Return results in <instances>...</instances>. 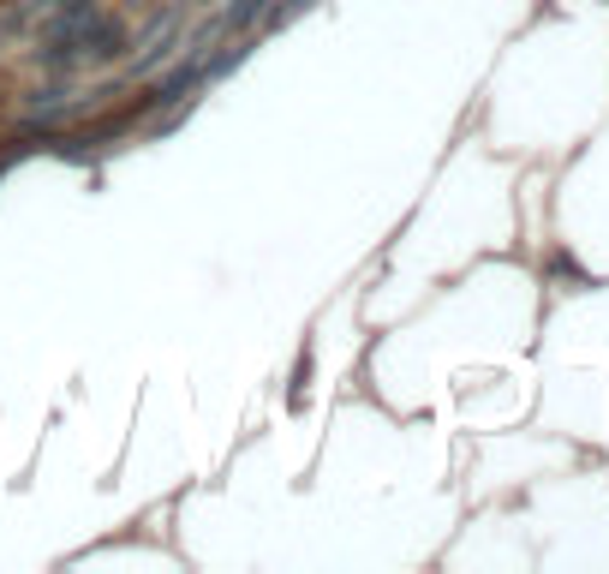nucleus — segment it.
Segmentation results:
<instances>
[{"label":"nucleus","instance_id":"nucleus-2","mask_svg":"<svg viewBox=\"0 0 609 574\" xmlns=\"http://www.w3.org/2000/svg\"><path fill=\"white\" fill-rule=\"evenodd\" d=\"M305 7H311V0H287V7H275V19H270V24L281 31V24H293V19H300V12H305Z\"/></svg>","mask_w":609,"mask_h":574},{"label":"nucleus","instance_id":"nucleus-1","mask_svg":"<svg viewBox=\"0 0 609 574\" xmlns=\"http://www.w3.org/2000/svg\"><path fill=\"white\" fill-rule=\"evenodd\" d=\"M263 12V0H233V12H228V24H251Z\"/></svg>","mask_w":609,"mask_h":574}]
</instances>
